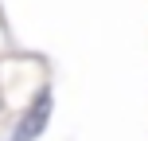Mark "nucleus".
<instances>
[{
    "instance_id": "1",
    "label": "nucleus",
    "mask_w": 148,
    "mask_h": 141,
    "mask_svg": "<svg viewBox=\"0 0 148 141\" xmlns=\"http://www.w3.org/2000/svg\"><path fill=\"white\" fill-rule=\"evenodd\" d=\"M47 114H51V94H39L35 98V106L27 110V118H23V129H20V141H27V137H35L39 129H43V122H47Z\"/></svg>"
}]
</instances>
